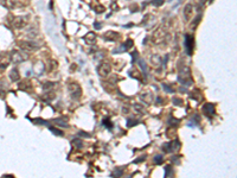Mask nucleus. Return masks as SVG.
<instances>
[{
	"instance_id": "obj_7",
	"label": "nucleus",
	"mask_w": 237,
	"mask_h": 178,
	"mask_svg": "<svg viewBox=\"0 0 237 178\" xmlns=\"http://www.w3.org/2000/svg\"><path fill=\"white\" fill-rule=\"evenodd\" d=\"M192 12H193V6L191 5V4H187V5L185 6V8H184V18H185V20H189L190 18H191Z\"/></svg>"
},
{
	"instance_id": "obj_20",
	"label": "nucleus",
	"mask_w": 237,
	"mask_h": 178,
	"mask_svg": "<svg viewBox=\"0 0 237 178\" xmlns=\"http://www.w3.org/2000/svg\"><path fill=\"white\" fill-rule=\"evenodd\" d=\"M173 103L177 105V106H183V101L180 100V99H177V97L173 99Z\"/></svg>"
},
{
	"instance_id": "obj_24",
	"label": "nucleus",
	"mask_w": 237,
	"mask_h": 178,
	"mask_svg": "<svg viewBox=\"0 0 237 178\" xmlns=\"http://www.w3.org/2000/svg\"><path fill=\"white\" fill-rule=\"evenodd\" d=\"M162 87H164L165 90H167V93H173V89H172L171 87H168L167 84H162Z\"/></svg>"
},
{
	"instance_id": "obj_27",
	"label": "nucleus",
	"mask_w": 237,
	"mask_h": 178,
	"mask_svg": "<svg viewBox=\"0 0 237 178\" xmlns=\"http://www.w3.org/2000/svg\"><path fill=\"white\" fill-rule=\"evenodd\" d=\"M95 10H96L97 13H99V12H104V7H102V6H101V7H96Z\"/></svg>"
},
{
	"instance_id": "obj_1",
	"label": "nucleus",
	"mask_w": 237,
	"mask_h": 178,
	"mask_svg": "<svg viewBox=\"0 0 237 178\" xmlns=\"http://www.w3.org/2000/svg\"><path fill=\"white\" fill-rule=\"evenodd\" d=\"M193 47H195V38L191 35H185V50L189 56H191L193 52Z\"/></svg>"
},
{
	"instance_id": "obj_19",
	"label": "nucleus",
	"mask_w": 237,
	"mask_h": 178,
	"mask_svg": "<svg viewBox=\"0 0 237 178\" xmlns=\"http://www.w3.org/2000/svg\"><path fill=\"white\" fill-rule=\"evenodd\" d=\"M136 124H138V120H134V119H130V120L127 121V126H129V127H132V126H134Z\"/></svg>"
},
{
	"instance_id": "obj_28",
	"label": "nucleus",
	"mask_w": 237,
	"mask_h": 178,
	"mask_svg": "<svg viewBox=\"0 0 237 178\" xmlns=\"http://www.w3.org/2000/svg\"><path fill=\"white\" fill-rule=\"evenodd\" d=\"M132 55H133V61H132V62H134V61H135V58L138 57V52H136V51H134V52L132 53Z\"/></svg>"
},
{
	"instance_id": "obj_8",
	"label": "nucleus",
	"mask_w": 237,
	"mask_h": 178,
	"mask_svg": "<svg viewBox=\"0 0 237 178\" xmlns=\"http://www.w3.org/2000/svg\"><path fill=\"white\" fill-rule=\"evenodd\" d=\"M10 62V56L7 55H0V68H6Z\"/></svg>"
},
{
	"instance_id": "obj_3",
	"label": "nucleus",
	"mask_w": 237,
	"mask_h": 178,
	"mask_svg": "<svg viewBox=\"0 0 237 178\" xmlns=\"http://www.w3.org/2000/svg\"><path fill=\"white\" fill-rule=\"evenodd\" d=\"M110 72V65L108 63H102V64L99 67V75L102 77L108 76V74Z\"/></svg>"
},
{
	"instance_id": "obj_12",
	"label": "nucleus",
	"mask_w": 237,
	"mask_h": 178,
	"mask_svg": "<svg viewBox=\"0 0 237 178\" xmlns=\"http://www.w3.org/2000/svg\"><path fill=\"white\" fill-rule=\"evenodd\" d=\"M44 100L46 101V102H49V101H51L55 97V93H52V91H50V93H47V94H45L44 96Z\"/></svg>"
},
{
	"instance_id": "obj_22",
	"label": "nucleus",
	"mask_w": 237,
	"mask_h": 178,
	"mask_svg": "<svg viewBox=\"0 0 237 178\" xmlns=\"http://www.w3.org/2000/svg\"><path fill=\"white\" fill-rule=\"evenodd\" d=\"M53 121H55L56 124L60 125V126H64V127H66V126H68V124H66V122H63V121H60V119H55Z\"/></svg>"
},
{
	"instance_id": "obj_4",
	"label": "nucleus",
	"mask_w": 237,
	"mask_h": 178,
	"mask_svg": "<svg viewBox=\"0 0 237 178\" xmlns=\"http://www.w3.org/2000/svg\"><path fill=\"white\" fill-rule=\"evenodd\" d=\"M20 45H22V47H23L24 50H26V51H33V50H37V49L39 47V45L33 43V42H23Z\"/></svg>"
},
{
	"instance_id": "obj_21",
	"label": "nucleus",
	"mask_w": 237,
	"mask_h": 178,
	"mask_svg": "<svg viewBox=\"0 0 237 178\" xmlns=\"http://www.w3.org/2000/svg\"><path fill=\"white\" fill-rule=\"evenodd\" d=\"M103 125L106 126L107 128H112V127H113V124L110 122V121H108V119H106V120H103Z\"/></svg>"
},
{
	"instance_id": "obj_14",
	"label": "nucleus",
	"mask_w": 237,
	"mask_h": 178,
	"mask_svg": "<svg viewBox=\"0 0 237 178\" xmlns=\"http://www.w3.org/2000/svg\"><path fill=\"white\" fill-rule=\"evenodd\" d=\"M122 47H123L124 50H128V49H130V47H133V41H132V39H128V41H126V43H124Z\"/></svg>"
},
{
	"instance_id": "obj_9",
	"label": "nucleus",
	"mask_w": 237,
	"mask_h": 178,
	"mask_svg": "<svg viewBox=\"0 0 237 178\" xmlns=\"http://www.w3.org/2000/svg\"><path fill=\"white\" fill-rule=\"evenodd\" d=\"M26 58H27V56H24L20 52H13V61H14V63H20L22 61Z\"/></svg>"
},
{
	"instance_id": "obj_31",
	"label": "nucleus",
	"mask_w": 237,
	"mask_h": 178,
	"mask_svg": "<svg viewBox=\"0 0 237 178\" xmlns=\"http://www.w3.org/2000/svg\"><path fill=\"white\" fill-rule=\"evenodd\" d=\"M80 136H89V134H87V133H83V132H80Z\"/></svg>"
},
{
	"instance_id": "obj_30",
	"label": "nucleus",
	"mask_w": 237,
	"mask_h": 178,
	"mask_svg": "<svg viewBox=\"0 0 237 178\" xmlns=\"http://www.w3.org/2000/svg\"><path fill=\"white\" fill-rule=\"evenodd\" d=\"M115 175H119V176H121V175H122V171H119V170H116V171H115V173H114L113 176H115Z\"/></svg>"
},
{
	"instance_id": "obj_11",
	"label": "nucleus",
	"mask_w": 237,
	"mask_h": 178,
	"mask_svg": "<svg viewBox=\"0 0 237 178\" xmlns=\"http://www.w3.org/2000/svg\"><path fill=\"white\" fill-rule=\"evenodd\" d=\"M84 41L87 42L88 44H94L95 41H96V36L90 32V33H88V35L84 37Z\"/></svg>"
},
{
	"instance_id": "obj_18",
	"label": "nucleus",
	"mask_w": 237,
	"mask_h": 178,
	"mask_svg": "<svg viewBox=\"0 0 237 178\" xmlns=\"http://www.w3.org/2000/svg\"><path fill=\"white\" fill-rule=\"evenodd\" d=\"M50 131L52 132L53 134H56V136H63V132H62V131H57L56 128H53V127H51Z\"/></svg>"
},
{
	"instance_id": "obj_15",
	"label": "nucleus",
	"mask_w": 237,
	"mask_h": 178,
	"mask_svg": "<svg viewBox=\"0 0 237 178\" xmlns=\"http://www.w3.org/2000/svg\"><path fill=\"white\" fill-rule=\"evenodd\" d=\"M172 173H173V170H172L171 166H166V169H165V176L166 177H170Z\"/></svg>"
},
{
	"instance_id": "obj_26",
	"label": "nucleus",
	"mask_w": 237,
	"mask_h": 178,
	"mask_svg": "<svg viewBox=\"0 0 237 178\" xmlns=\"http://www.w3.org/2000/svg\"><path fill=\"white\" fill-rule=\"evenodd\" d=\"M72 142H74V144H76L77 147H78V148H81V146H82V142L80 141V140H74Z\"/></svg>"
},
{
	"instance_id": "obj_25",
	"label": "nucleus",
	"mask_w": 237,
	"mask_h": 178,
	"mask_svg": "<svg viewBox=\"0 0 237 178\" xmlns=\"http://www.w3.org/2000/svg\"><path fill=\"white\" fill-rule=\"evenodd\" d=\"M94 27H95L96 30H99V29H101V27H102V25H101V23H99V22H95Z\"/></svg>"
},
{
	"instance_id": "obj_13",
	"label": "nucleus",
	"mask_w": 237,
	"mask_h": 178,
	"mask_svg": "<svg viewBox=\"0 0 237 178\" xmlns=\"http://www.w3.org/2000/svg\"><path fill=\"white\" fill-rule=\"evenodd\" d=\"M11 78L13 81H18V80H19V75H18L17 69H13V70L11 71Z\"/></svg>"
},
{
	"instance_id": "obj_17",
	"label": "nucleus",
	"mask_w": 237,
	"mask_h": 178,
	"mask_svg": "<svg viewBox=\"0 0 237 178\" xmlns=\"http://www.w3.org/2000/svg\"><path fill=\"white\" fill-rule=\"evenodd\" d=\"M151 4H152L153 6H157V7H158V6H161L162 4H164V0H153Z\"/></svg>"
},
{
	"instance_id": "obj_23",
	"label": "nucleus",
	"mask_w": 237,
	"mask_h": 178,
	"mask_svg": "<svg viewBox=\"0 0 237 178\" xmlns=\"http://www.w3.org/2000/svg\"><path fill=\"white\" fill-rule=\"evenodd\" d=\"M154 161H155L157 164H161V163H162V157H161V156H155Z\"/></svg>"
},
{
	"instance_id": "obj_10",
	"label": "nucleus",
	"mask_w": 237,
	"mask_h": 178,
	"mask_svg": "<svg viewBox=\"0 0 237 178\" xmlns=\"http://www.w3.org/2000/svg\"><path fill=\"white\" fill-rule=\"evenodd\" d=\"M106 39H108V41H116V39H119L120 38V36H119V33H116V32H107L106 33Z\"/></svg>"
},
{
	"instance_id": "obj_5",
	"label": "nucleus",
	"mask_w": 237,
	"mask_h": 178,
	"mask_svg": "<svg viewBox=\"0 0 237 178\" xmlns=\"http://www.w3.org/2000/svg\"><path fill=\"white\" fill-rule=\"evenodd\" d=\"M203 112L204 114L209 116V118H211L213 114H215V106H213L212 103H205L204 106H203Z\"/></svg>"
},
{
	"instance_id": "obj_6",
	"label": "nucleus",
	"mask_w": 237,
	"mask_h": 178,
	"mask_svg": "<svg viewBox=\"0 0 237 178\" xmlns=\"http://www.w3.org/2000/svg\"><path fill=\"white\" fill-rule=\"evenodd\" d=\"M26 22H27V18H24V17H17L14 18L13 20V26L17 27V29H20L26 25Z\"/></svg>"
},
{
	"instance_id": "obj_2",
	"label": "nucleus",
	"mask_w": 237,
	"mask_h": 178,
	"mask_svg": "<svg viewBox=\"0 0 237 178\" xmlns=\"http://www.w3.org/2000/svg\"><path fill=\"white\" fill-rule=\"evenodd\" d=\"M179 146H180L179 141H178V140H173V141L167 142L165 145H162V150H164L165 152H173V151L178 150Z\"/></svg>"
},
{
	"instance_id": "obj_16",
	"label": "nucleus",
	"mask_w": 237,
	"mask_h": 178,
	"mask_svg": "<svg viewBox=\"0 0 237 178\" xmlns=\"http://www.w3.org/2000/svg\"><path fill=\"white\" fill-rule=\"evenodd\" d=\"M139 65H140V67L142 68L143 72H145V74H147V68H146V64H145V62H143L142 59H140V61H139Z\"/></svg>"
},
{
	"instance_id": "obj_29",
	"label": "nucleus",
	"mask_w": 237,
	"mask_h": 178,
	"mask_svg": "<svg viewBox=\"0 0 237 178\" xmlns=\"http://www.w3.org/2000/svg\"><path fill=\"white\" fill-rule=\"evenodd\" d=\"M142 160H145V157H141L140 159H136V160H134V163H140V161H142Z\"/></svg>"
}]
</instances>
